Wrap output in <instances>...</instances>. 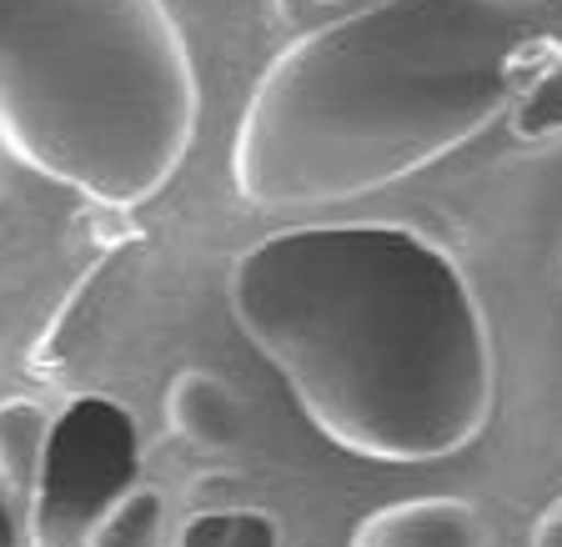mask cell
Returning a JSON list of instances; mask_svg holds the SVG:
<instances>
[{
	"mask_svg": "<svg viewBox=\"0 0 562 547\" xmlns=\"http://www.w3.org/2000/svg\"><path fill=\"white\" fill-rule=\"evenodd\" d=\"M226 297L312 427L367 462H437L487 427V312L412 226H286L232 261Z\"/></svg>",
	"mask_w": 562,
	"mask_h": 547,
	"instance_id": "1",
	"label": "cell"
},
{
	"mask_svg": "<svg viewBox=\"0 0 562 547\" xmlns=\"http://www.w3.org/2000/svg\"><path fill=\"white\" fill-rule=\"evenodd\" d=\"M562 51V0H372L271 56L232 136L246 206L372 197L452 156Z\"/></svg>",
	"mask_w": 562,
	"mask_h": 547,
	"instance_id": "2",
	"label": "cell"
},
{
	"mask_svg": "<svg viewBox=\"0 0 562 547\" xmlns=\"http://www.w3.org/2000/svg\"><path fill=\"white\" fill-rule=\"evenodd\" d=\"M196 70L166 0H0V152L131 211L187 161Z\"/></svg>",
	"mask_w": 562,
	"mask_h": 547,
	"instance_id": "3",
	"label": "cell"
},
{
	"mask_svg": "<svg viewBox=\"0 0 562 547\" xmlns=\"http://www.w3.org/2000/svg\"><path fill=\"white\" fill-rule=\"evenodd\" d=\"M140 488V432L121 402L81 397L46 432L31 488V547H86Z\"/></svg>",
	"mask_w": 562,
	"mask_h": 547,
	"instance_id": "4",
	"label": "cell"
},
{
	"mask_svg": "<svg viewBox=\"0 0 562 547\" xmlns=\"http://www.w3.org/2000/svg\"><path fill=\"white\" fill-rule=\"evenodd\" d=\"M351 547H487V527L462 498H407L357 523Z\"/></svg>",
	"mask_w": 562,
	"mask_h": 547,
	"instance_id": "5",
	"label": "cell"
},
{
	"mask_svg": "<svg viewBox=\"0 0 562 547\" xmlns=\"http://www.w3.org/2000/svg\"><path fill=\"white\" fill-rule=\"evenodd\" d=\"M166 417H171L176 437H187L201 453H226V447L241 443V408H236L232 387L222 377L201 372V367H191L171 382Z\"/></svg>",
	"mask_w": 562,
	"mask_h": 547,
	"instance_id": "6",
	"label": "cell"
},
{
	"mask_svg": "<svg viewBox=\"0 0 562 547\" xmlns=\"http://www.w3.org/2000/svg\"><path fill=\"white\" fill-rule=\"evenodd\" d=\"M50 417L25 397L0 402V478L11 488H25L35 478V462H41V447H46Z\"/></svg>",
	"mask_w": 562,
	"mask_h": 547,
	"instance_id": "7",
	"label": "cell"
},
{
	"mask_svg": "<svg viewBox=\"0 0 562 547\" xmlns=\"http://www.w3.org/2000/svg\"><path fill=\"white\" fill-rule=\"evenodd\" d=\"M166 537V502L161 492L136 488L126 502H116L101 517V527L91 533L86 547H161Z\"/></svg>",
	"mask_w": 562,
	"mask_h": 547,
	"instance_id": "8",
	"label": "cell"
},
{
	"mask_svg": "<svg viewBox=\"0 0 562 547\" xmlns=\"http://www.w3.org/2000/svg\"><path fill=\"white\" fill-rule=\"evenodd\" d=\"M176 547H277V523L257 507H222V513H196Z\"/></svg>",
	"mask_w": 562,
	"mask_h": 547,
	"instance_id": "9",
	"label": "cell"
},
{
	"mask_svg": "<svg viewBox=\"0 0 562 547\" xmlns=\"http://www.w3.org/2000/svg\"><path fill=\"white\" fill-rule=\"evenodd\" d=\"M507 111H513V136L517 141L558 136L562 131V51L522 86V91H517V101L507 105Z\"/></svg>",
	"mask_w": 562,
	"mask_h": 547,
	"instance_id": "10",
	"label": "cell"
},
{
	"mask_svg": "<svg viewBox=\"0 0 562 547\" xmlns=\"http://www.w3.org/2000/svg\"><path fill=\"white\" fill-rule=\"evenodd\" d=\"M532 547H562V498L548 502V513L532 527Z\"/></svg>",
	"mask_w": 562,
	"mask_h": 547,
	"instance_id": "11",
	"label": "cell"
},
{
	"mask_svg": "<svg viewBox=\"0 0 562 547\" xmlns=\"http://www.w3.org/2000/svg\"><path fill=\"white\" fill-rule=\"evenodd\" d=\"M0 547H15V527H11V517H5V502H0Z\"/></svg>",
	"mask_w": 562,
	"mask_h": 547,
	"instance_id": "12",
	"label": "cell"
}]
</instances>
